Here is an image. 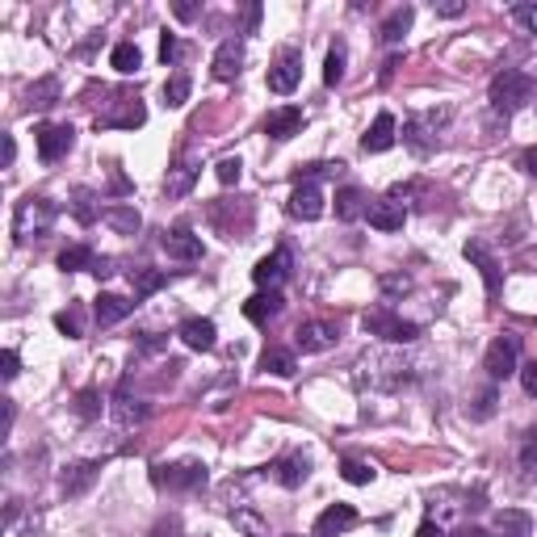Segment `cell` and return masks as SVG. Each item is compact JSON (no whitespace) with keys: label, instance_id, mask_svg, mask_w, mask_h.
<instances>
[{"label":"cell","instance_id":"cell-1","mask_svg":"<svg viewBox=\"0 0 537 537\" xmlns=\"http://www.w3.org/2000/svg\"><path fill=\"white\" fill-rule=\"evenodd\" d=\"M533 97V80L525 72H516V68H504V72L491 76V88H487V101L491 110L504 114V118H513L525 101Z\"/></svg>","mask_w":537,"mask_h":537},{"label":"cell","instance_id":"cell-2","mask_svg":"<svg viewBox=\"0 0 537 537\" xmlns=\"http://www.w3.org/2000/svg\"><path fill=\"white\" fill-rule=\"evenodd\" d=\"M55 227V202L50 197H22L17 210H13V235L17 244H30V240H42V235Z\"/></svg>","mask_w":537,"mask_h":537},{"label":"cell","instance_id":"cell-3","mask_svg":"<svg viewBox=\"0 0 537 537\" xmlns=\"http://www.w3.org/2000/svg\"><path fill=\"white\" fill-rule=\"evenodd\" d=\"M361 328H366L369 336L391 341V344H412L415 336H420V323L395 315V311H387V306H374V311H366V315H361Z\"/></svg>","mask_w":537,"mask_h":537},{"label":"cell","instance_id":"cell-4","mask_svg":"<svg viewBox=\"0 0 537 537\" xmlns=\"http://www.w3.org/2000/svg\"><path fill=\"white\" fill-rule=\"evenodd\" d=\"M516 357H521V336L516 332H504V336H496V341L487 344V357H483V369L491 374V382L500 378H513L516 369Z\"/></svg>","mask_w":537,"mask_h":537},{"label":"cell","instance_id":"cell-5","mask_svg":"<svg viewBox=\"0 0 537 537\" xmlns=\"http://www.w3.org/2000/svg\"><path fill=\"white\" fill-rule=\"evenodd\" d=\"M268 93H278V97H286V93H294L298 88V80H303V55L298 50H278V59L268 63Z\"/></svg>","mask_w":537,"mask_h":537},{"label":"cell","instance_id":"cell-6","mask_svg":"<svg viewBox=\"0 0 537 537\" xmlns=\"http://www.w3.org/2000/svg\"><path fill=\"white\" fill-rule=\"evenodd\" d=\"M156 487L168 491H197L206 487V466L202 462H172V466H156Z\"/></svg>","mask_w":537,"mask_h":537},{"label":"cell","instance_id":"cell-7","mask_svg":"<svg viewBox=\"0 0 537 537\" xmlns=\"http://www.w3.org/2000/svg\"><path fill=\"white\" fill-rule=\"evenodd\" d=\"M34 139H38V156L47 159V164L63 159V156H68V151L76 147V131H72L68 123H47V126H38Z\"/></svg>","mask_w":537,"mask_h":537},{"label":"cell","instance_id":"cell-8","mask_svg":"<svg viewBox=\"0 0 537 537\" xmlns=\"http://www.w3.org/2000/svg\"><path fill=\"white\" fill-rule=\"evenodd\" d=\"M286 214L290 219H303V223H315L323 214V194H319L315 181H298L286 197Z\"/></svg>","mask_w":537,"mask_h":537},{"label":"cell","instance_id":"cell-9","mask_svg":"<svg viewBox=\"0 0 537 537\" xmlns=\"http://www.w3.org/2000/svg\"><path fill=\"white\" fill-rule=\"evenodd\" d=\"M290 268H294L290 248H273L268 257L257 260V268H252V281H257L260 290H278L281 281L290 278Z\"/></svg>","mask_w":537,"mask_h":537},{"label":"cell","instance_id":"cell-10","mask_svg":"<svg viewBox=\"0 0 537 537\" xmlns=\"http://www.w3.org/2000/svg\"><path fill=\"white\" fill-rule=\"evenodd\" d=\"M159 248L168 252L172 260H202V235H194L189 227H172V232H164V240H159Z\"/></svg>","mask_w":537,"mask_h":537},{"label":"cell","instance_id":"cell-11","mask_svg":"<svg viewBox=\"0 0 537 537\" xmlns=\"http://www.w3.org/2000/svg\"><path fill=\"white\" fill-rule=\"evenodd\" d=\"M294 344H298L303 353H323V349L336 344V328L323 323V319H306V323H298V332H294Z\"/></svg>","mask_w":537,"mask_h":537},{"label":"cell","instance_id":"cell-12","mask_svg":"<svg viewBox=\"0 0 537 537\" xmlns=\"http://www.w3.org/2000/svg\"><path fill=\"white\" fill-rule=\"evenodd\" d=\"M210 72H214V80H235V76L244 72V42H240V38H227V42H219Z\"/></svg>","mask_w":537,"mask_h":537},{"label":"cell","instance_id":"cell-13","mask_svg":"<svg viewBox=\"0 0 537 537\" xmlns=\"http://www.w3.org/2000/svg\"><path fill=\"white\" fill-rule=\"evenodd\" d=\"M395 139H399V126H395V114H387L382 110L378 118H374V126H369L366 134H361V151H391L395 147Z\"/></svg>","mask_w":537,"mask_h":537},{"label":"cell","instance_id":"cell-14","mask_svg":"<svg viewBox=\"0 0 537 537\" xmlns=\"http://www.w3.org/2000/svg\"><path fill=\"white\" fill-rule=\"evenodd\" d=\"M462 252H466V260H470V265H475L478 273H483L487 298H500V286H504V281H500V265H496V257H491V252H487L483 244H466Z\"/></svg>","mask_w":537,"mask_h":537},{"label":"cell","instance_id":"cell-15","mask_svg":"<svg viewBox=\"0 0 537 537\" xmlns=\"http://www.w3.org/2000/svg\"><path fill=\"white\" fill-rule=\"evenodd\" d=\"M357 525V508L353 504H332V508H323L315 521V537H336L344 533V529Z\"/></svg>","mask_w":537,"mask_h":537},{"label":"cell","instance_id":"cell-16","mask_svg":"<svg viewBox=\"0 0 537 537\" xmlns=\"http://www.w3.org/2000/svg\"><path fill=\"white\" fill-rule=\"evenodd\" d=\"M97 475H101V462H76V466H68V470H63V478H59L63 496H68V500L85 496V491L97 483Z\"/></svg>","mask_w":537,"mask_h":537},{"label":"cell","instance_id":"cell-17","mask_svg":"<svg viewBox=\"0 0 537 537\" xmlns=\"http://www.w3.org/2000/svg\"><path fill=\"white\" fill-rule=\"evenodd\" d=\"M177 336H181V341L189 344L194 353H210V349L219 344V328H214L210 319H185Z\"/></svg>","mask_w":537,"mask_h":537},{"label":"cell","instance_id":"cell-18","mask_svg":"<svg viewBox=\"0 0 537 537\" xmlns=\"http://www.w3.org/2000/svg\"><path fill=\"white\" fill-rule=\"evenodd\" d=\"M110 412H114V420H118L123 428H134V424H143L147 415H151V407L139 403V399H131V391H126V382H123L118 395H114V403H110Z\"/></svg>","mask_w":537,"mask_h":537},{"label":"cell","instance_id":"cell-19","mask_svg":"<svg viewBox=\"0 0 537 537\" xmlns=\"http://www.w3.org/2000/svg\"><path fill=\"white\" fill-rule=\"evenodd\" d=\"M298 131H303V110H294V105H286V110H278V114H268L265 118V134L268 139H278V143L294 139Z\"/></svg>","mask_w":537,"mask_h":537},{"label":"cell","instance_id":"cell-20","mask_svg":"<svg viewBox=\"0 0 537 537\" xmlns=\"http://www.w3.org/2000/svg\"><path fill=\"white\" fill-rule=\"evenodd\" d=\"M197 181V159L194 156H181L177 164L168 168V181H164V194L168 197H185Z\"/></svg>","mask_w":537,"mask_h":537},{"label":"cell","instance_id":"cell-21","mask_svg":"<svg viewBox=\"0 0 537 537\" xmlns=\"http://www.w3.org/2000/svg\"><path fill=\"white\" fill-rule=\"evenodd\" d=\"M281 306H286V298H281L278 290H260V294H252V298L244 303V319H248V323H268Z\"/></svg>","mask_w":537,"mask_h":537},{"label":"cell","instance_id":"cell-22","mask_svg":"<svg viewBox=\"0 0 537 537\" xmlns=\"http://www.w3.org/2000/svg\"><path fill=\"white\" fill-rule=\"evenodd\" d=\"M131 311H134V303L118 298V294H97V303H93V319H97L101 328H114V323H123Z\"/></svg>","mask_w":537,"mask_h":537},{"label":"cell","instance_id":"cell-23","mask_svg":"<svg viewBox=\"0 0 537 537\" xmlns=\"http://www.w3.org/2000/svg\"><path fill=\"white\" fill-rule=\"evenodd\" d=\"M366 219H369V227H378V232H399L407 214H403V206L395 197H387V202H369Z\"/></svg>","mask_w":537,"mask_h":537},{"label":"cell","instance_id":"cell-24","mask_svg":"<svg viewBox=\"0 0 537 537\" xmlns=\"http://www.w3.org/2000/svg\"><path fill=\"white\" fill-rule=\"evenodd\" d=\"M366 210H369V202H366V194H361L357 185H344L341 194H336V219L341 223H357Z\"/></svg>","mask_w":537,"mask_h":537},{"label":"cell","instance_id":"cell-25","mask_svg":"<svg viewBox=\"0 0 537 537\" xmlns=\"http://www.w3.org/2000/svg\"><path fill=\"white\" fill-rule=\"evenodd\" d=\"M529 529H533V516L521 513V508H500L496 513V533L500 537H529Z\"/></svg>","mask_w":537,"mask_h":537},{"label":"cell","instance_id":"cell-26","mask_svg":"<svg viewBox=\"0 0 537 537\" xmlns=\"http://www.w3.org/2000/svg\"><path fill=\"white\" fill-rule=\"evenodd\" d=\"M412 22H415V9L412 5H403V9H395L387 22H382V30H378V38L387 42V47H395V42H403V34L412 30Z\"/></svg>","mask_w":537,"mask_h":537},{"label":"cell","instance_id":"cell-27","mask_svg":"<svg viewBox=\"0 0 537 537\" xmlns=\"http://www.w3.org/2000/svg\"><path fill=\"white\" fill-rule=\"evenodd\" d=\"M260 369H265V374H273V378H290L294 369H298V361H294L290 349H278V344H273V349H265V353H260Z\"/></svg>","mask_w":537,"mask_h":537},{"label":"cell","instance_id":"cell-28","mask_svg":"<svg viewBox=\"0 0 537 537\" xmlns=\"http://www.w3.org/2000/svg\"><path fill=\"white\" fill-rule=\"evenodd\" d=\"M306 475H311L306 458H281V462L273 466V478H278L281 487H303Z\"/></svg>","mask_w":537,"mask_h":537},{"label":"cell","instance_id":"cell-29","mask_svg":"<svg viewBox=\"0 0 537 537\" xmlns=\"http://www.w3.org/2000/svg\"><path fill=\"white\" fill-rule=\"evenodd\" d=\"M123 101V110L118 114H105V118H97V126H143L147 110L139 105V97H118Z\"/></svg>","mask_w":537,"mask_h":537},{"label":"cell","instance_id":"cell-30","mask_svg":"<svg viewBox=\"0 0 537 537\" xmlns=\"http://www.w3.org/2000/svg\"><path fill=\"white\" fill-rule=\"evenodd\" d=\"M101 219L110 223L118 235H139V227H143V219H139V210L134 206H110Z\"/></svg>","mask_w":537,"mask_h":537},{"label":"cell","instance_id":"cell-31","mask_svg":"<svg viewBox=\"0 0 537 537\" xmlns=\"http://www.w3.org/2000/svg\"><path fill=\"white\" fill-rule=\"evenodd\" d=\"M131 286H134V298H147V294H156L168 286V273H159V268H134Z\"/></svg>","mask_w":537,"mask_h":537},{"label":"cell","instance_id":"cell-32","mask_svg":"<svg viewBox=\"0 0 537 537\" xmlns=\"http://www.w3.org/2000/svg\"><path fill=\"white\" fill-rule=\"evenodd\" d=\"M110 63L123 76H134L139 68H143V50L134 47V42H118V47H114V55H110Z\"/></svg>","mask_w":537,"mask_h":537},{"label":"cell","instance_id":"cell-33","mask_svg":"<svg viewBox=\"0 0 537 537\" xmlns=\"http://www.w3.org/2000/svg\"><path fill=\"white\" fill-rule=\"evenodd\" d=\"M55 101H59V80H55V76H42V80L30 88V105H34V110H50Z\"/></svg>","mask_w":537,"mask_h":537},{"label":"cell","instance_id":"cell-34","mask_svg":"<svg viewBox=\"0 0 537 537\" xmlns=\"http://www.w3.org/2000/svg\"><path fill=\"white\" fill-rule=\"evenodd\" d=\"M341 475H344V483H353V487H366V483H374V466L369 462H361V458H344L341 462Z\"/></svg>","mask_w":537,"mask_h":537},{"label":"cell","instance_id":"cell-35","mask_svg":"<svg viewBox=\"0 0 537 537\" xmlns=\"http://www.w3.org/2000/svg\"><path fill=\"white\" fill-rule=\"evenodd\" d=\"M59 268H63V273H80V268H93V248H85V244L63 248V252H59Z\"/></svg>","mask_w":537,"mask_h":537},{"label":"cell","instance_id":"cell-36","mask_svg":"<svg viewBox=\"0 0 537 537\" xmlns=\"http://www.w3.org/2000/svg\"><path fill=\"white\" fill-rule=\"evenodd\" d=\"M344 80V42H332L328 50V59H323V85H341Z\"/></svg>","mask_w":537,"mask_h":537},{"label":"cell","instance_id":"cell-37","mask_svg":"<svg viewBox=\"0 0 537 537\" xmlns=\"http://www.w3.org/2000/svg\"><path fill=\"white\" fill-rule=\"evenodd\" d=\"M55 328H59L68 341H80V336H85V315H80V306L59 311V315H55Z\"/></svg>","mask_w":537,"mask_h":537},{"label":"cell","instance_id":"cell-38","mask_svg":"<svg viewBox=\"0 0 537 537\" xmlns=\"http://www.w3.org/2000/svg\"><path fill=\"white\" fill-rule=\"evenodd\" d=\"M516 462H521V470H525V475H537V428H529L525 437H521Z\"/></svg>","mask_w":537,"mask_h":537},{"label":"cell","instance_id":"cell-39","mask_svg":"<svg viewBox=\"0 0 537 537\" xmlns=\"http://www.w3.org/2000/svg\"><path fill=\"white\" fill-rule=\"evenodd\" d=\"M189 76H172L168 85H164V105H168V110H177V105H185V101H189Z\"/></svg>","mask_w":537,"mask_h":537},{"label":"cell","instance_id":"cell-40","mask_svg":"<svg viewBox=\"0 0 537 537\" xmlns=\"http://www.w3.org/2000/svg\"><path fill=\"white\" fill-rule=\"evenodd\" d=\"M214 177H219V185H240V177H244L240 156H223L219 164H214Z\"/></svg>","mask_w":537,"mask_h":537},{"label":"cell","instance_id":"cell-41","mask_svg":"<svg viewBox=\"0 0 537 537\" xmlns=\"http://www.w3.org/2000/svg\"><path fill=\"white\" fill-rule=\"evenodd\" d=\"M76 415H80V420H97L101 415V395L93 391V387L76 395Z\"/></svg>","mask_w":537,"mask_h":537},{"label":"cell","instance_id":"cell-42","mask_svg":"<svg viewBox=\"0 0 537 537\" xmlns=\"http://www.w3.org/2000/svg\"><path fill=\"white\" fill-rule=\"evenodd\" d=\"M72 197H76V202H72L76 219H80V223H93V219H97V206H93L97 197H93V189H76Z\"/></svg>","mask_w":537,"mask_h":537},{"label":"cell","instance_id":"cell-43","mask_svg":"<svg viewBox=\"0 0 537 537\" xmlns=\"http://www.w3.org/2000/svg\"><path fill=\"white\" fill-rule=\"evenodd\" d=\"M232 521H235V525H240V529H244L248 537H265V521H260L257 513H248V508H235V513H232Z\"/></svg>","mask_w":537,"mask_h":537},{"label":"cell","instance_id":"cell-44","mask_svg":"<svg viewBox=\"0 0 537 537\" xmlns=\"http://www.w3.org/2000/svg\"><path fill=\"white\" fill-rule=\"evenodd\" d=\"M496 403H500V395H496V387H487V391L478 395L475 407H470V420H491V415H496Z\"/></svg>","mask_w":537,"mask_h":537},{"label":"cell","instance_id":"cell-45","mask_svg":"<svg viewBox=\"0 0 537 537\" xmlns=\"http://www.w3.org/2000/svg\"><path fill=\"white\" fill-rule=\"evenodd\" d=\"M378 286H382V294H412V278L407 273H382Z\"/></svg>","mask_w":537,"mask_h":537},{"label":"cell","instance_id":"cell-46","mask_svg":"<svg viewBox=\"0 0 537 537\" xmlns=\"http://www.w3.org/2000/svg\"><path fill=\"white\" fill-rule=\"evenodd\" d=\"M403 139H407V143H412L420 156H424L428 147H432V139L424 134V126H420V123H407V126H403Z\"/></svg>","mask_w":537,"mask_h":537},{"label":"cell","instance_id":"cell-47","mask_svg":"<svg viewBox=\"0 0 537 537\" xmlns=\"http://www.w3.org/2000/svg\"><path fill=\"white\" fill-rule=\"evenodd\" d=\"M0 374H5V382H13L17 374H22V357L13 353V349H5V353H0Z\"/></svg>","mask_w":537,"mask_h":537},{"label":"cell","instance_id":"cell-48","mask_svg":"<svg viewBox=\"0 0 537 537\" xmlns=\"http://www.w3.org/2000/svg\"><path fill=\"white\" fill-rule=\"evenodd\" d=\"M521 374V387H525V395L529 399H537V361H529V366H521L516 369Z\"/></svg>","mask_w":537,"mask_h":537},{"label":"cell","instance_id":"cell-49","mask_svg":"<svg viewBox=\"0 0 537 537\" xmlns=\"http://www.w3.org/2000/svg\"><path fill=\"white\" fill-rule=\"evenodd\" d=\"M177 55H181V42H177V34H164V38H159V59L172 63Z\"/></svg>","mask_w":537,"mask_h":537},{"label":"cell","instance_id":"cell-50","mask_svg":"<svg viewBox=\"0 0 537 537\" xmlns=\"http://www.w3.org/2000/svg\"><path fill=\"white\" fill-rule=\"evenodd\" d=\"M432 9H437L441 17H462V13H466V5H462V0H441V5H437V0H432Z\"/></svg>","mask_w":537,"mask_h":537},{"label":"cell","instance_id":"cell-51","mask_svg":"<svg viewBox=\"0 0 537 537\" xmlns=\"http://www.w3.org/2000/svg\"><path fill=\"white\" fill-rule=\"evenodd\" d=\"M151 537H181V521H177V516H168V521H159V525L151 529Z\"/></svg>","mask_w":537,"mask_h":537},{"label":"cell","instance_id":"cell-52","mask_svg":"<svg viewBox=\"0 0 537 537\" xmlns=\"http://www.w3.org/2000/svg\"><path fill=\"white\" fill-rule=\"evenodd\" d=\"M88 273H93V278H110V273H114V260H110V257H93V268H88Z\"/></svg>","mask_w":537,"mask_h":537},{"label":"cell","instance_id":"cell-53","mask_svg":"<svg viewBox=\"0 0 537 537\" xmlns=\"http://www.w3.org/2000/svg\"><path fill=\"white\" fill-rule=\"evenodd\" d=\"M139 349H143V353H159V349H164V341H159L156 332H143V341H139Z\"/></svg>","mask_w":537,"mask_h":537},{"label":"cell","instance_id":"cell-54","mask_svg":"<svg viewBox=\"0 0 537 537\" xmlns=\"http://www.w3.org/2000/svg\"><path fill=\"white\" fill-rule=\"evenodd\" d=\"M521 168H525L529 177H537V147H529L525 156H521Z\"/></svg>","mask_w":537,"mask_h":537},{"label":"cell","instance_id":"cell-55","mask_svg":"<svg viewBox=\"0 0 537 537\" xmlns=\"http://www.w3.org/2000/svg\"><path fill=\"white\" fill-rule=\"evenodd\" d=\"M172 13H177L181 22H194V17H197V5H172Z\"/></svg>","mask_w":537,"mask_h":537},{"label":"cell","instance_id":"cell-56","mask_svg":"<svg viewBox=\"0 0 537 537\" xmlns=\"http://www.w3.org/2000/svg\"><path fill=\"white\" fill-rule=\"evenodd\" d=\"M516 22H533V17H537V5H516Z\"/></svg>","mask_w":537,"mask_h":537},{"label":"cell","instance_id":"cell-57","mask_svg":"<svg viewBox=\"0 0 537 537\" xmlns=\"http://www.w3.org/2000/svg\"><path fill=\"white\" fill-rule=\"evenodd\" d=\"M244 25H248V30H257V25H260V5H248V13H244Z\"/></svg>","mask_w":537,"mask_h":537},{"label":"cell","instance_id":"cell-58","mask_svg":"<svg viewBox=\"0 0 537 537\" xmlns=\"http://www.w3.org/2000/svg\"><path fill=\"white\" fill-rule=\"evenodd\" d=\"M13 159H17V143H13V134H5V168H9Z\"/></svg>","mask_w":537,"mask_h":537},{"label":"cell","instance_id":"cell-59","mask_svg":"<svg viewBox=\"0 0 537 537\" xmlns=\"http://www.w3.org/2000/svg\"><path fill=\"white\" fill-rule=\"evenodd\" d=\"M415 537H445V533H441V525H432V521H424V525L415 529Z\"/></svg>","mask_w":537,"mask_h":537},{"label":"cell","instance_id":"cell-60","mask_svg":"<svg viewBox=\"0 0 537 537\" xmlns=\"http://www.w3.org/2000/svg\"><path fill=\"white\" fill-rule=\"evenodd\" d=\"M453 537H491V533H487V529H478V525H462Z\"/></svg>","mask_w":537,"mask_h":537}]
</instances>
